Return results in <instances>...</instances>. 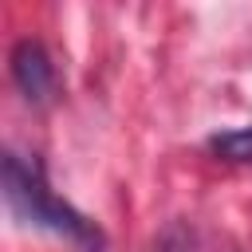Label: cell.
Wrapping results in <instances>:
<instances>
[{
    "mask_svg": "<svg viewBox=\"0 0 252 252\" xmlns=\"http://www.w3.org/2000/svg\"><path fill=\"white\" fill-rule=\"evenodd\" d=\"M4 201H8V213L20 220V224H32V228H47L63 240H71L79 252H102L106 248V236L94 220H87L79 209H71L63 197L51 193L47 177H43V165L32 158H20V154H4Z\"/></svg>",
    "mask_w": 252,
    "mask_h": 252,
    "instance_id": "obj_1",
    "label": "cell"
},
{
    "mask_svg": "<svg viewBox=\"0 0 252 252\" xmlns=\"http://www.w3.org/2000/svg\"><path fill=\"white\" fill-rule=\"evenodd\" d=\"M8 67H12V83L20 87V94L32 106H43L55 94V63H51V55L39 39H32V35L16 39V47L8 55Z\"/></svg>",
    "mask_w": 252,
    "mask_h": 252,
    "instance_id": "obj_2",
    "label": "cell"
},
{
    "mask_svg": "<svg viewBox=\"0 0 252 252\" xmlns=\"http://www.w3.org/2000/svg\"><path fill=\"white\" fill-rule=\"evenodd\" d=\"M209 150L224 161H236V165H248L252 161V126H240V130H220L209 138Z\"/></svg>",
    "mask_w": 252,
    "mask_h": 252,
    "instance_id": "obj_3",
    "label": "cell"
}]
</instances>
